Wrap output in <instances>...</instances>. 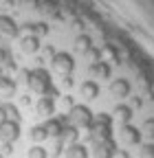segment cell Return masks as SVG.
Returning <instances> with one entry per match:
<instances>
[{
    "mask_svg": "<svg viewBox=\"0 0 154 158\" xmlns=\"http://www.w3.org/2000/svg\"><path fill=\"white\" fill-rule=\"evenodd\" d=\"M88 130H90L88 132V141L92 145H99L104 141H110V138H112V116L106 114V112L97 114V121H92V125Z\"/></svg>",
    "mask_w": 154,
    "mask_h": 158,
    "instance_id": "6da1fadb",
    "label": "cell"
},
{
    "mask_svg": "<svg viewBox=\"0 0 154 158\" xmlns=\"http://www.w3.org/2000/svg\"><path fill=\"white\" fill-rule=\"evenodd\" d=\"M27 84H29V88H31L33 92H37V94L44 97V94L53 88V79H51V73H49L46 68H33V70H29Z\"/></svg>",
    "mask_w": 154,
    "mask_h": 158,
    "instance_id": "7a4b0ae2",
    "label": "cell"
},
{
    "mask_svg": "<svg viewBox=\"0 0 154 158\" xmlns=\"http://www.w3.org/2000/svg\"><path fill=\"white\" fill-rule=\"evenodd\" d=\"M66 118H68V123L75 125L77 130H79V127H90L92 121H95V112L86 103H75L73 108H68Z\"/></svg>",
    "mask_w": 154,
    "mask_h": 158,
    "instance_id": "3957f363",
    "label": "cell"
},
{
    "mask_svg": "<svg viewBox=\"0 0 154 158\" xmlns=\"http://www.w3.org/2000/svg\"><path fill=\"white\" fill-rule=\"evenodd\" d=\"M51 66H53V70H57L64 77L73 75V70H75V57L71 53H55L51 57Z\"/></svg>",
    "mask_w": 154,
    "mask_h": 158,
    "instance_id": "277c9868",
    "label": "cell"
},
{
    "mask_svg": "<svg viewBox=\"0 0 154 158\" xmlns=\"http://www.w3.org/2000/svg\"><path fill=\"white\" fill-rule=\"evenodd\" d=\"M20 138V123L11 121V118H2L0 121V141L2 143H15Z\"/></svg>",
    "mask_w": 154,
    "mask_h": 158,
    "instance_id": "5b68a950",
    "label": "cell"
},
{
    "mask_svg": "<svg viewBox=\"0 0 154 158\" xmlns=\"http://www.w3.org/2000/svg\"><path fill=\"white\" fill-rule=\"evenodd\" d=\"M20 33V27L15 24V20L11 15H0V37L2 40H13Z\"/></svg>",
    "mask_w": 154,
    "mask_h": 158,
    "instance_id": "8992f818",
    "label": "cell"
},
{
    "mask_svg": "<svg viewBox=\"0 0 154 158\" xmlns=\"http://www.w3.org/2000/svg\"><path fill=\"white\" fill-rule=\"evenodd\" d=\"M141 138H143V132L139 127H134L130 123H123L121 125V141L126 145H139L141 143Z\"/></svg>",
    "mask_w": 154,
    "mask_h": 158,
    "instance_id": "52a82bcc",
    "label": "cell"
},
{
    "mask_svg": "<svg viewBox=\"0 0 154 158\" xmlns=\"http://www.w3.org/2000/svg\"><path fill=\"white\" fill-rule=\"evenodd\" d=\"M66 123H68L66 116H51L49 121L44 123V127H46V132H49V138H51V136H53V138H60V134H62V130H64Z\"/></svg>",
    "mask_w": 154,
    "mask_h": 158,
    "instance_id": "ba28073f",
    "label": "cell"
},
{
    "mask_svg": "<svg viewBox=\"0 0 154 158\" xmlns=\"http://www.w3.org/2000/svg\"><path fill=\"white\" fill-rule=\"evenodd\" d=\"M114 154H117V143L112 141H104V143H99V145H95V149H92V156L95 158H112Z\"/></svg>",
    "mask_w": 154,
    "mask_h": 158,
    "instance_id": "9c48e42d",
    "label": "cell"
},
{
    "mask_svg": "<svg viewBox=\"0 0 154 158\" xmlns=\"http://www.w3.org/2000/svg\"><path fill=\"white\" fill-rule=\"evenodd\" d=\"M110 94L117 97V99L128 97V94H130V81H128V79H123V77L112 79V84H110Z\"/></svg>",
    "mask_w": 154,
    "mask_h": 158,
    "instance_id": "30bf717a",
    "label": "cell"
},
{
    "mask_svg": "<svg viewBox=\"0 0 154 158\" xmlns=\"http://www.w3.org/2000/svg\"><path fill=\"white\" fill-rule=\"evenodd\" d=\"M35 110H37V114L40 116H53L55 114V99H51V97H40L37 99V103H35Z\"/></svg>",
    "mask_w": 154,
    "mask_h": 158,
    "instance_id": "8fae6325",
    "label": "cell"
},
{
    "mask_svg": "<svg viewBox=\"0 0 154 158\" xmlns=\"http://www.w3.org/2000/svg\"><path fill=\"white\" fill-rule=\"evenodd\" d=\"M20 48H22V53H27V55L37 53V51H40V37H37V35H24V37L20 40Z\"/></svg>",
    "mask_w": 154,
    "mask_h": 158,
    "instance_id": "7c38bea8",
    "label": "cell"
},
{
    "mask_svg": "<svg viewBox=\"0 0 154 158\" xmlns=\"http://www.w3.org/2000/svg\"><path fill=\"white\" fill-rule=\"evenodd\" d=\"M79 94L84 99H97L99 97V84L95 79H86V81L79 86Z\"/></svg>",
    "mask_w": 154,
    "mask_h": 158,
    "instance_id": "4fadbf2b",
    "label": "cell"
},
{
    "mask_svg": "<svg viewBox=\"0 0 154 158\" xmlns=\"http://www.w3.org/2000/svg\"><path fill=\"white\" fill-rule=\"evenodd\" d=\"M15 88H18V84L13 81L9 75H0V97H5V99L13 97L15 94Z\"/></svg>",
    "mask_w": 154,
    "mask_h": 158,
    "instance_id": "5bb4252c",
    "label": "cell"
},
{
    "mask_svg": "<svg viewBox=\"0 0 154 158\" xmlns=\"http://www.w3.org/2000/svg\"><path fill=\"white\" fill-rule=\"evenodd\" d=\"M90 75L95 77V79H108L110 77V64L106 62V59H101V62H97V64H90Z\"/></svg>",
    "mask_w": 154,
    "mask_h": 158,
    "instance_id": "9a60e30c",
    "label": "cell"
},
{
    "mask_svg": "<svg viewBox=\"0 0 154 158\" xmlns=\"http://www.w3.org/2000/svg\"><path fill=\"white\" fill-rule=\"evenodd\" d=\"M60 141H62L66 147L73 145V143H77V141H79V132H77V127L71 125V123H66L64 130H62V134H60Z\"/></svg>",
    "mask_w": 154,
    "mask_h": 158,
    "instance_id": "2e32d148",
    "label": "cell"
},
{
    "mask_svg": "<svg viewBox=\"0 0 154 158\" xmlns=\"http://www.w3.org/2000/svg\"><path fill=\"white\" fill-rule=\"evenodd\" d=\"M0 112H2V118H11V121H18V123L22 121V114H20V110H18L13 103H9V101L0 103Z\"/></svg>",
    "mask_w": 154,
    "mask_h": 158,
    "instance_id": "e0dca14e",
    "label": "cell"
},
{
    "mask_svg": "<svg viewBox=\"0 0 154 158\" xmlns=\"http://www.w3.org/2000/svg\"><path fill=\"white\" fill-rule=\"evenodd\" d=\"M66 158H88V149L82 143H73L66 147Z\"/></svg>",
    "mask_w": 154,
    "mask_h": 158,
    "instance_id": "ac0fdd59",
    "label": "cell"
},
{
    "mask_svg": "<svg viewBox=\"0 0 154 158\" xmlns=\"http://www.w3.org/2000/svg\"><path fill=\"white\" fill-rule=\"evenodd\" d=\"M112 114L117 116V118H119V123L123 125V123H130V118H132V108L119 103V106H114V112H112Z\"/></svg>",
    "mask_w": 154,
    "mask_h": 158,
    "instance_id": "d6986e66",
    "label": "cell"
},
{
    "mask_svg": "<svg viewBox=\"0 0 154 158\" xmlns=\"http://www.w3.org/2000/svg\"><path fill=\"white\" fill-rule=\"evenodd\" d=\"M29 136H31V141L42 143V141H46V138H49V132H46L44 125H33V127L29 130Z\"/></svg>",
    "mask_w": 154,
    "mask_h": 158,
    "instance_id": "ffe728a7",
    "label": "cell"
},
{
    "mask_svg": "<svg viewBox=\"0 0 154 158\" xmlns=\"http://www.w3.org/2000/svg\"><path fill=\"white\" fill-rule=\"evenodd\" d=\"M24 29L31 31V35H37V37L49 33V24L46 22H29V24H24Z\"/></svg>",
    "mask_w": 154,
    "mask_h": 158,
    "instance_id": "44dd1931",
    "label": "cell"
},
{
    "mask_svg": "<svg viewBox=\"0 0 154 158\" xmlns=\"http://www.w3.org/2000/svg\"><path fill=\"white\" fill-rule=\"evenodd\" d=\"M90 46H92V37H90V35H77V37H75V51L86 53Z\"/></svg>",
    "mask_w": 154,
    "mask_h": 158,
    "instance_id": "7402d4cb",
    "label": "cell"
},
{
    "mask_svg": "<svg viewBox=\"0 0 154 158\" xmlns=\"http://www.w3.org/2000/svg\"><path fill=\"white\" fill-rule=\"evenodd\" d=\"M0 66H7V68H15V62H13V55L9 48H0Z\"/></svg>",
    "mask_w": 154,
    "mask_h": 158,
    "instance_id": "603a6c76",
    "label": "cell"
},
{
    "mask_svg": "<svg viewBox=\"0 0 154 158\" xmlns=\"http://www.w3.org/2000/svg\"><path fill=\"white\" fill-rule=\"evenodd\" d=\"M27 158H49V149L42 145H33V147H29Z\"/></svg>",
    "mask_w": 154,
    "mask_h": 158,
    "instance_id": "cb8c5ba5",
    "label": "cell"
},
{
    "mask_svg": "<svg viewBox=\"0 0 154 158\" xmlns=\"http://www.w3.org/2000/svg\"><path fill=\"white\" fill-rule=\"evenodd\" d=\"M84 55H86V59H88L90 64H97V62H101V51H99V48H95V46H90V48H88Z\"/></svg>",
    "mask_w": 154,
    "mask_h": 158,
    "instance_id": "d4e9b609",
    "label": "cell"
},
{
    "mask_svg": "<svg viewBox=\"0 0 154 158\" xmlns=\"http://www.w3.org/2000/svg\"><path fill=\"white\" fill-rule=\"evenodd\" d=\"M141 132H143V136L154 138V118H145L143 125H141Z\"/></svg>",
    "mask_w": 154,
    "mask_h": 158,
    "instance_id": "484cf974",
    "label": "cell"
},
{
    "mask_svg": "<svg viewBox=\"0 0 154 158\" xmlns=\"http://www.w3.org/2000/svg\"><path fill=\"white\" fill-rule=\"evenodd\" d=\"M20 9H27V11H33V9H40V0H18Z\"/></svg>",
    "mask_w": 154,
    "mask_h": 158,
    "instance_id": "4316f807",
    "label": "cell"
},
{
    "mask_svg": "<svg viewBox=\"0 0 154 158\" xmlns=\"http://www.w3.org/2000/svg\"><path fill=\"white\" fill-rule=\"evenodd\" d=\"M64 147H66V145L60 141V138H57L55 145H53V149H51V158H60V156H62V152H66Z\"/></svg>",
    "mask_w": 154,
    "mask_h": 158,
    "instance_id": "83f0119b",
    "label": "cell"
},
{
    "mask_svg": "<svg viewBox=\"0 0 154 158\" xmlns=\"http://www.w3.org/2000/svg\"><path fill=\"white\" fill-rule=\"evenodd\" d=\"M104 53H106V55H108V57L112 59V62L121 64V62H119V53H117V48H114L112 44H106V46H104Z\"/></svg>",
    "mask_w": 154,
    "mask_h": 158,
    "instance_id": "f1b7e54d",
    "label": "cell"
},
{
    "mask_svg": "<svg viewBox=\"0 0 154 158\" xmlns=\"http://www.w3.org/2000/svg\"><path fill=\"white\" fill-rule=\"evenodd\" d=\"M139 158H154V143L143 145V147H141V152H139Z\"/></svg>",
    "mask_w": 154,
    "mask_h": 158,
    "instance_id": "f546056e",
    "label": "cell"
},
{
    "mask_svg": "<svg viewBox=\"0 0 154 158\" xmlns=\"http://www.w3.org/2000/svg\"><path fill=\"white\" fill-rule=\"evenodd\" d=\"M40 7H42L44 13H53V15L57 13V2H55V0H46V2H42Z\"/></svg>",
    "mask_w": 154,
    "mask_h": 158,
    "instance_id": "4dcf8cb0",
    "label": "cell"
},
{
    "mask_svg": "<svg viewBox=\"0 0 154 158\" xmlns=\"http://www.w3.org/2000/svg\"><path fill=\"white\" fill-rule=\"evenodd\" d=\"M13 154V143H2V156Z\"/></svg>",
    "mask_w": 154,
    "mask_h": 158,
    "instance_id": "1f68e13d",
    "label": "cell"
},
{
    "mask_svg": "<svg viewBox=\"0 0 154 158\" xmlns=\"http://www.w3.org/2000/svg\"><path fill=\"white\" fill-rule=\"evenodd\" d=\"M46 97H51V99H57V97H60V90H57V88L53 86V88H51V90L46 92Z\"/></svg>",
    "mask_w": 154,
    "mask_h": 158,
    "instance_id": "d6a6232c",
    "label": "cell"
},
{
    "mask_svg": "<svg viewBox=\"0 0 154 158\" xmlns=\"http://www.w3.org/2000/svg\"><path fill=\"white\" fill-rule=\"evenodd\" d=\"M62 81H64V86H66V88H73V84H75V81H73V77H71V75H66V77L62 79Z\"/></svg>",
    "mask_w": 154,
    "mask_h": 158,
    "instance_id": "836d02e7",
    "label": "cell"
},
{
    "mask_svg": "<svg viewBox=\"0 0 154 158\" xmlns=\"http://www.w3.org/2000/svg\"><path fill=\"white\" fill-rule=\"evenodd\" d=\"M64 103H66L68 108H73V106H75V101H73V97H71V94H66V97H64Z\"/></svg>",
    "mask_w": 154,
    "mask_h": 158,
    "instance_id": "e575fe53",
    "label": "cell"
},
{
    "mask_svg": "<svg viewBox=\"0 0 154 158\" xmlns=\"http://www.w3.org/2000/svg\"><path fill=\"white\" fill-rule=\"evenodd\" d=\"M46 55H51V57H53V55H55V48H53V46H46Z\"/></svg>",
    "mask_w": 154,
    "mask_h": 158,
    "instance_id": "d590c367",
    "label": "cell"
},
{
    "mask_svg": "<svg viewBox=\"0 0 154 158\" xmlns=\"http://www.w3.org/2000/svg\"><path fill=\"white\" fill-rule=\"evenodd\" d=\"M22 103H24V106H29V103H31V97H27V94H24V97H22Z\"/></svg>",
    "mask_w": 154,
    "mask_h": 158,
    "instance_id": "8d00e7d4",
    "label": "cell"
},
{
    "mask_svg": "<svg viewBox=\"0 0 154 158\" xmlns=\"http://www.w3.org/2000/svg\"><path fill=\"white\" fill-rule=\"evenodd\" d=\"M0 158H5V156H2V154H0Z\"/></svg>",
    "mask_w": 154,
    "mask_h": 158,
    "instance_id": "74e56055",
    "label": "cell"
}]
</instances>
